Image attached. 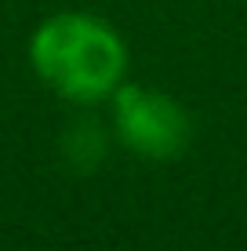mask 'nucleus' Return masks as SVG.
<instances>
[{"label":"nucleus","instance_id":"obj_1","mask_svg":"<svg viewBox=\"0 0 247 251\" xmlns=\"http://www.w3.org/2000/svg\"><path fill=\"white\" fill-rule=\"evenodd\" d=\"M29 62L55 95L80 106L113 99L127 73V48L109 22L80 11L51 15L29 40Z\"/></svg>","mask_w":247,"mask_h":251},{"label":"nucleus","instance_id":"obj_2","mask_svg":"<svg viewBox=\"0 0 247 251\" xmlns=\"http://www.w3.org/2000/svg\"><path fill=\"white\" fill-rule=\"evenodd\" d=\"M113 124L120 142L146 160H175L193 142V120L185 106L160 88L120 84L113 91Z\"/></svg>","mask_w":247,"mask_h":251}]
</instances>
